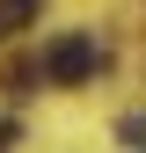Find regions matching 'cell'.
I'll return each mask as SVG.
<instances>
[{"mask_svg":"<svg viewBox=\"0 0 146 153\" xmlns=\"http://www.w3.org/2000/svg\"><path fill=\"white\" fill-rule=\"evenodd\" d=\"M29 22H36V0H0V36H15Z\"/></svg>","mask_w":146,"mask_h":153,"instance_id":"3","label":"cell"},{"mask_svg":"<svg viewBox=\"0 0 146 153\" xmlns=\"http://www.w3.org/2000/svg\"><path fill=\"white\" fill-rule=\"evenodd\" d=\"M36 80H44V59H7V73H0L7 95H36Z\"/></svg>","mask_w":146,"mask_h":153,"instance_id":"2","label":"cell"},{"mask_svg":"<svg viewBox=\"0 0 146 153\" xmlns=\"http://www.w3.org/2000/svg\"><path fill=\"white\" fill-rule=\"evenodd\" d=\"M95 73H102V44L88 29H66V36L44 44V80L51 88H80V80H95Z\"/></svg>","mask_w":146,"mask_h":153,"instance_id":"1","label":"cell"},{"mask_svg":"<svg viewBox=\"0 0 146 153\" xmlns=\"http://www.w3.org/2000/svg\"><path fill=\"white\" fill-rule=\"evenodd\" d=\"M15 139H22V124H15V117H0V153H7Z\"/></svg>","mask_w":146,"mask_h":153,"instance_id":"5","label":"cell"},{"mask_svg":"<svg viewBox=\"0 0 146 153\" xmlns=\"http://www.w3.org/2000/svg\"><path fill=\"white\" fill-rule=\"evenodd\" d=\"M117 139H124V146H146V109H132V117L117 124Z\"/></svg>","mask_w":146,"mask_h":153,"instance_id":"4","label":"cell"}]
</instances>
